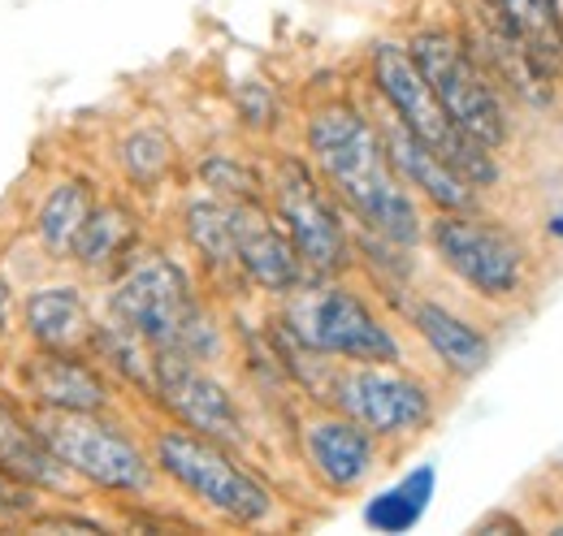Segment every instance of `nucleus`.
I'll list each match as a JSON object with an SVG mask.
<instances>
[{
	"instance_id": "nucleus-1",
	"label": "nucleus",
	"mask_w": 563,
	"mask_h": 536,
	"mask_svg": "<svg viewBox=\"0 0 563 536\" xmlns=\"http://www.w3.org/2000/svg\"><path fill=\"white\" fill-rule=\"evenodd\" d=\"M308 152L330 191L386 243L412 247L421 238L417 196L395 174L382 131L352 104L334 100L308 118Z\"/></svg>"
},
{
	"instance_id": "nucleus-2",
	"label": "nucleus",
	"mask_w": 563,
	"mask_h": 536,
	"mask_svg": "<svg viewBox=\"0 0 563 536\" xmlns=\"http://www.w3.org/2000/svg\"><path fill=\"white\" fill-rule=\"evenodd\" d=\"M113 316L126 330H135L147 346L187 355L196 364L217 350V330L200 312L187 272L169 256H143L126 265L113 286Z\"/></svg>"
},
{
	"instance_id": "nucleus-3",
	"label": "nucleus",
	"mask_w": 563,
	"mask_h": 536,
	"mask_svg": "<svg viewBox=\"0 0 563 536\" xmlns=\"http://www.w3.org/2000/svg\"><path fill=\"white\" fill-rule=\"evenodd\" d=\"M373 87L382 91L386 109L417 134L424 147H433L473 191L498 182L494 152H486L482 143H473L468 134L451 122V113L438 104L433 87L424 82L421 66L412 62L408 44H377L373 48Z\"/></svg>"
},
{
	"instance_id": "nucleus-4",
	"label": "nucleus",
	"mask_w": 563,
	"mask_h": 536,
	"mask_svg": "<svg viewBox=\"0 0 563 536\" xmlns=\"http://www.w3.org/2000/svg\"><path fill=\"white\" fill-rule=\"evenodd\" d=\"M286 334L303 342L308 350L325 355V359H343V364H399V337L386 330V321L339 281H321V286H295L286 316H282Z\"/></svg>"
},
{
	"instance_id": "nucleus-5",
	"label": "nucleus",
	"mask_w": 563,
	"mask_h": 536,
	"mask_svg": "<svg viewBox=\"0 0 563 536\" xmlns=\"http://www.w3.org/2000/svg\"><path fill=\"white\" fill-rule=\"evenodd\" d=\"M156 468L230 524H261L274 515V493L243 464H234L221 442L191 428H169L156 437Z\"/></svg>"
},
{
	"instance_id": "nucleus-6",
	"label": "nucleus",
	"mask_w": 563,
	"mask_h": 536,
	"mask_svg": "<svg viewBox=\"0 0 563 536\" xmlns=\"http://www.w3.org/2000/svg\"><path fill=\"white\" fill-rule=\"evenodd\" d=\"M412 62L421 66L424 82L433 87L438 104L451 113V122L468 134L473 143H482L486 152H498L507 143V109H503V96L490 82V74L477 66V57L468 53V44L455 35V31H421L412 44H408Z\"/></svg>"
},
{
	"instance_id": "nucleus-7",
	"label": "nucleus",
	"mask_w": 563,
	"mask_h": 536,
	"mask_svg": "<svg viewBox=\"0 0 563 536\" xmlns=\"http://www.w3.org/2000/svg\"><path fill=\"white\" fill-rule=\"evenodd\" d=\"M429 243L438 260L451 268L473 294L507 303L529 281V247L490 216H477L473 208L442 212L429 225Z\"/></svg>"
},
{
	"instance_id": "nucleus-8",
	"label": "nucleus",
	"mask_w": 563,
	"mask_h": 536,
	"mask_svg": "<svg viewBox=\"0 0 563 536\" xmlns=\"http://www.w3.org/2000/svg\"><path fill=\"white\" fill-rule=\"evenodd\" d=\"M321 399L373 437H412L433 420V394L399 364H343L325 372Z\"/></svg>"
},
{
	"instance_id": "nucleus-9",
	"label": "nucleus",
	"mask_w": 563,
	"mask_h": 536,
	"mask_svg": "<svg viewBox=\"0 0 563 536\" xmlns=\"http://www.w3.org/2000/svg\"><path fill=\"white\" fill-rule=\"evenodd\" d=\"M40 437L66 471L87 476L113 493H143L152 484V464L143 450L113 424L96 420V411H48Z\"/></svg>"
},
{
	"instance_id": "nucleus-10",
	"label": "nucleus",
	"mask_w": 563,
	"mask_h": 536,
	"mask_svg": "<svg viewBox=\"0 0 563 536\" xmlns=\"http://www.w3.org/2000/svg\"><path fill=\"white\" fill-rule=\"evenodd\" d=\"M274 208L286 230V238L295 243L299 260L317 277H334L352 265V238L347 225L339 221L334 203L325 200L321 182L312 178V169L303 160H282L278 178H274Z\"/></svg>"
},
{
	"instance_id": "nucleus-11",
	"label": "nucleus",
	"mask_w": 563,
	"mask_h": 536,
	"mask_svg": "<svg viewBox=\"0 0 563 536\" xmlns=\"http://www.w3.org/2000/svg\"><path fill=\"white\" fill-rule=\"evenodd\" d=\"M152 399L161 402L183 428H191L200 437H212L221 446L243 442V415L230 399V390L187 355L156 350V359H152Z\"/></svg>"
},
{
	"instance_id": "nucleus-12",
	"label": "nucleus",
	"mask_w": 563,
	"mask_h": 536,
	"mask_svg": "<svg viewBox=\"0 0 563 536\" xmlns=\"http://www.w3.org/2000/svg\"><path fill=\"white\" fill-rule=\"evenodd\" d=\"M230 230H234V260L247 281H256L269 294H290L303 281V260L295 243L286 238L278 221L261 200H230Z\"/></svg>"
},
{
	"instance_id": "nucleus-13",
	"label": "nucleus",
	"mask_w": 563,
	"mask_h": 536,
	"mask_svg": "<svg viewBox=\"0 0 563 536\" xmlns=\"http://www.w3.org/2000/svg\"><path fill=\"white\" fill-rule=\"evenodd\" d=\"M377 437L368 428H360L343 411L334 415H317L303 424V459L312 476L330 489V493H352L368 480V471L377 464Z\"/></svg>"
},
{
	"instance_id": "nucleus-14",
	"label": "nucleus",
	"mask_w": 563,
	"mask_h": 536,
	"mask_svg": "<svg viewBox=\"0 0 563 536\" xmlns=\"http://www.w3.org/2000/svg\"><path fill=\"white\" fill-rule=\"evenodd\" d=\"M460 40L477 57V66L490 74V82H503L525 104H547L551 100V74L533 62V53L494 18L482 0H477V13H473V22Z\"/></svg>"
},
{
	"instance_id": "nucleus-15",
	"label": "nucleus",
	"mask_w": 563,
	"mask_h": 536,
	"mask_svg": "<svg viewBox=\"0 0 563 536\" xmlns=\"http://www.w3.org/2000/svg\"><path fill=\"white\" fill-rule=\"evenodd\" d=\"M382 131V143H386V156H390V165H395V174L404 178V187L408 191H421L424 200L433 203V208H442V212H460V208H473L477 200V191L433 152V147H424L417 134L408 131L395 113L386 118V126H377Z\"/></svg>"
},
{
	"instance_id": "nucleus-16",
	"label": "nucleus",
	"mask_w": 563,
	"mask_h": 536,
	"mask_svg": "<svg viewBox=\"0 0 563 536\" xmlns=\"http://www.w3.org/2000/svg\"><path fill=\"white\" fill-rule=\"evenodd\" d=\"M26 394H35L48 411H104L109 406V386L104 377L78 359V350H40L22 368Z\"/></svg>"
},
{
	"instance_id": "nucleus-17",
	"label": "nucleus",
	"mask_w": 563,
	"mask_h": 536,
	"mask_svg": "<svg viewBox=\"0 0 563 536\" xmlns=\"http://www.w3.org/2000/svg\"><path fill=\"white\" fill-rule=\"evenodd\" d=\"M412 330L424 337V346L438 355V364L455 377H477L490 364V337L482 334L473 321H464L460 312H451L446 303L421 299L408 308Z\"/></svg>"
},
{
	"instance_id": "nucleus-18",
	"label": "nucleus",
	"mask_w": 563,
	"mask_h": 536,
	"mask_svg": "<svg viewBox=\"0 0 563 536\" xmlns=\"http://www.w3.org/2000/svg\"><path fill=\"white\" fill-rule=\"evenodd\" d=\"M26 334L40 350H82L96 334L87 299L74 286H40L26 299Z\"/></svg>"
},
{
	"instance_id": "nucleus-19",
	"label": "nucleus",
	"mask_w": 563,
	"mask_h": 536,
	"mask_svg": "<svg viewBox=\"0 0 563 536\" xmlns=\"http://www.w3.org/2000/svg\"><path fill=\"white\" fill-rule=\"evenodd\" d=\"M551 78L563 74V0H482Z\"/></svg>"
},
{
	"instance_id": "nucleus-20",
	"label": "nucleus",
	"mask_w": 563,
	"mask_h": 536,
	"mask_svg": "<svg viewBox=\"0 0 563 536\" xmlns=\"http://www.w3.org/2000/svg\"><path fill=\"white\" fill-rule=\"evenodd\" d=\"M0 471H9L13 480H22L31 489H62L66 484V468L57 464V455L48 450L40 428L26 424L9 402H0Z\"/></svg>"
},
{
	"instance_id": "nucleus-21",
	"label": "nucleus",
	"mask_w": 563,
	"mask_h": 536,
	"mask_svg": "<svg viewBox=\"0 0 563 536\" xmlns=\"http://www.w3.org/2000/svg\"><path fill=\"white\" fill-rule=\"evenodd\" d=\"M433 489H438V471L429 468V464L412 468L399 484L382 489V493L364 506V524H368L373 533H412L424 520V511H429Z\"/></svg>"
},
{
	"instance_id": "nucleus-22",
	"label": "nucleus",
	"mask_w": 563,
	"mask_h": 536,
	"mask_svg": "<svg viewBox=\"0 0 563 536\" xmlns=\"http://www.w3.org/2000/svg\"><path fill=\"white\" fill-rule=\"evenodd\" d=\"M135 234H140V225H135V216L126 208H118V203L91 208V216L82 221V230L74 238L70 256L82 268H113L131 256Z\"/></svg>"
},
{
	"instance_id": "nucleus-23",
	"label": "nucleus",
	"mask_w": 563,
	"mask_h": 536,
	"mask_svg": "<svg viewBox=\"0 0 563 536\" xmlns=\"http://www.w3.org/2000/svg\"><path fill=\"white\" fill-rule=\"evenodd\" d=\"M91 187L87 182H62L44 208H40V216H35V230H40V243H44V252L53 256V260H62V256H70L74 252V238H78V230H82V221L91 216Z\"/></svg>"
},
{
	"instance_id": "nucleus-24",
	"label": "nucleus",
	"mask_w": 563,
	"mask_h": 536,
	"mask_svg": "<svg viewBox=\"0 0 563 536\" xmlns=\"http://www.w3.org/2000/svg\"><path fill=\"white\" fill-rule=\"evenodd\" d=\"M187 238L217 272H239L234 260V230H230V200H196L187 208Z\"/></svg>"
},
{
	"instance_id": "nucleus-25",
	"label": "nucleus",
	"mask_w": 563,
	"mask_h": 536,
	"mask_svg": "<svg viewBox=\"0 0 563 536\" xmlns=\"http://www.w3.org/2000/svg\"><path fill=\"white\" fill-rule=\"evenodd\" d=\"M118 156H122L126 178H131L135 187H143V191H152V187L165 178V169H169V160H174V147H169V138L161 131H135L122 138Z\"/></svg>"
},
{
	"instance_id": "nucleus-26",
	"label": "nucleus",
	"mask_w": 563,
	"mask_h": 536,
	"mask_svg": "<svg viewBox=\"0 0 563 536\" xmlns=\"http://www.w3.org/2000/svg\"><path fill=\"white\" fill-rule=\"evenodd\" d=\"M200 178H205V187H212V191L225 196V200H261V178H256V169H247V165L234 160V156H209V160L200 165Z\"/></svg>"
},
{
	"instance_id": "nucleus-27",
	"label": "nucleus",
	"mask_w": 563,
	"mask_h": 536,
	"mask_svg": "<svg viewBox=\"0 0 563 536\" xmlns=\"http://www.w3.org/2000/svg\"><path fill=\"white\" fill-rule=\"evenodd\" d=\"M239 109L247 113V122H252V126H269L274 96H269L261 82H252V87H243V91H239Z\"/></svg>"
},
{
	"instance_id": "nucleus-28",
	"label": "nucleus",
	"mask_w": 563,
	"mask_h": 536,
	"mask_svg": "<svg viewBox=\"0 0 563 536\" xmlns=\"http://www.w3.org/2000/svg\"><path fill=\"white\" fill-rule=\"evenodd\" d=\"M31 506H35L31 484H22V480H13L9 471H0V515H22V511H31Z\"/></svg>"
},
{
	"instance_id": "nucleus-29",
	"label": "nucleus",
	"mask_w": 563,
	"mask_h": 536,
	"mask_svg": "<svg viewBox=\"0 0 563 536\" xmlns=\"http://www.w3.org/2000/svg\"><path fill=\"white\" fill-rule=\"evenodd\" d=\"M9 308H13V294H9V281L0 277V330H4V321H9Z\"/></svg>"
},
{
	"instance_id": "nucleus-30",
	"label": "nucleus",
	"mask_w": 563,
	"mask_h": 536,
	"mask_svg": "<svg viewBox=\"0 0 563 536\" xmlns=\"http://www.w3.org/2000/svg\"><path fill=\"white\" fill-rule=\"evenodd\" d=\"M547 234H551V238H563V212H555V216L547 221Z\"/></svg>"
}]
</instances>
